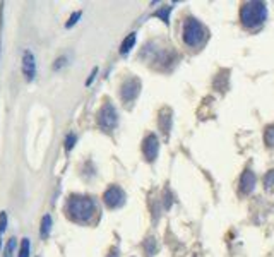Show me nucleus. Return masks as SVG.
<instances>
[{
  "instance_id": "1",
  "label": "nucleus",
  "mask_w": 274,
  "mask_h": 257,
  "mask_svg": "<svg viewBox=\"0 0 274 257\" xmlns=\"http://www.w3.org/2000/svg\"><path fill=\"white\" fill-rule=\"evenodd\" d=\"M94 211H96V204L91 197H70L69 204H67V213L75 222H89L93 218Z\"/></svg>"
},
{
  "instance_id": "2",
  "label": "nucleus",
  "mask_w": 274,
  "mask_h": 257,
  "mask_svg": "<svg viewBox=\"0 0 274 257\" xmlns=\"http://www.w3.org/2000/svg\"><path fill=\"white\" fill-rule=\"evenodd\" d=\"M267 17V9L266 4L262 2H247L240 11V19L244 22V26L254 29L259 28Z\"/></svg>"
},
{
  "instance_id": "3",
  "label": "nucleus",
  "mask_w": 274,
  "mask_h": 257,
  "mask_svg": "<svg viewBox=\"0 0 274 257\" xmlns=\"http://www.w3.org/2000/svg\"><path fill=\"white\" fill-rule=\"evenodd\" d=\"M206 40H208V29L204 28V24H201L197 19L188 17L183 22V42H185V45L197 48L201 45H204Z\"/></svg>"
},
{
  "instance_id": "4",
  "label": "nucleus",
  "mask_w": 274,
  "mask_h": 257,
  "mask_svg": "<svg viewBox=\"0 0 274 257\" xmlns=\"http://www.w3.org/2000/svg\"><path fill=\"white\" fill-rule=\"evenodd\" d=\"M116 122H119V115H116L115 106L110 105V103L103 105L100 114H98V125L103 130H111L116 125Z\"/></svg>"
},
{
  "instance_id": "5",
  "label": "nucleus",
  "mask_w": 274,
  "mask_h": 257,
  "mask_svg": "<svg viewBox=\"0 0 274 257\" xmlns=\"http://www.w3.org/2000/svg\"><path fill=\"white\" fill-rule=\"evenodd\" d=\"M103 199H105V204L111 207V209H115V207H120L124 206L125 202V192L122 191L120 187H110L108 191L105 192V196H103Z\"/></svg>"
},
{
  "instance_id": "6",
  "label": "nucleus",
  "mask_w": 274,
  "mask_h": 257,
  "mask_svg": "<svg viewBox=\"0 0 274 257\" xmlns=\"http://www.w3.org/2000/svg\"><path fill=\"white\" fill-rule=\"evenodd\" d=\"M22 74H24L26 81H33L36 76V62H34V55L31 50L22 52Z\"/></svg>"
},
{
  "instance_id": "7",
  "label": "nucleus",
  "mask_w": 274,
  "mask_h": 257,
  "mask_svg": "<svg viewBox=\"0 0 274 257\" xmlns=\"http://www.w3.org/2000/svg\"><path fill=\"white\" fill-rule=\"evenodd\" d=\"M139 91H141V83H139V79H129L127 83H124L122 86V100L124 101L136 100Z\"/></svg>"
},
{
  "instance_id": "8",
  "label": "nucleus",
  "mask_w": 274,
  "mask_h": 257,
  "mask_svg": "<svg viewBox=\"0 0 274 257\" xmlns=\"http://www.w3.org/2000/svg\"><path fill=\"white\" fill-rule=\"evenodd\" d=\"M158 150H160V144H158V137L156 136H147L144 144H142V151H144V156L147 158L149 161L154 160L158 156Z\"/></svg>"
},
{
  "instance_id": "9",
  "label": "nucleus",
  "mask_w": 274,
  "mask_h": 257,
  "mask_svg": "<svg viewBox=\"0 0 274 257\" xmlns=\"http://www.w3.org/2000/svg\"><path fill=\"white\" fill-rule=\"evenodd\" d=\"M254 186H255V175L252 173V171H245L244 175H242L240 178V189L242 192L249 194L254 191Z\"/></svg>"
},
{
  "instance_id": "10",
  "label": "nucleus",
  "mask_w": 274,
  "mask_h": 257,
  "mask_svg": "<svg viewBox=\"0 0 274 257\" xmlns=\"http://www.w3.org/2000/svg\"><path fill=\"white\" fill-rule=\"evenodd\" d=\"M50 230H52V216L50 214H45L42 219V227H40V235L43 238H47L50 235Z\"/></svg>"
},
{
  "instance_id": "11",
  "label": "nucleus",
  "mask_w": 274,
  "mask_h": 257,
  "mask_svg": "<svg viewBox=\"0 0 274 257\" xmlns=\"http://www.w3.org/2000/svg\"><path fill=\"white\" fill-rule=\"evenodd\" d=\"M136 45V33H130L127 38L124 40L122 47H120V53L122 55H125V53H129L130 50H132V47Z\"/></svg>"
},
{
  "instance_id": "12",
  "label": "nucleus",
  "mask_w": 274,
  "mask_h": 257,
  "mask_svg": "<svg viewBox=\"0 0 274 257\" xmlns=\"http://www.w3.org/2000/svg\"><path fill=\"white\" fill-rule=\"evenodd\" d=\"M29 249H31V242L29 238H22V243H21V250H19V255L17 257H29Z\"/></svg>"
},
{
  "instance_id": "13",
  "label": "nucleus",
  "mask_w": 274,
  "mask_h": 257,
  "mask_svg": "<svg viewBox=\"0 0 274 257\" xmlns=\"http://www.w3.org/2000/svg\"><path fill=\"white\" fill-rule=\"evenodd\" d=\"M14 249H16V238H9L7 245H6V250H4V257H12L14 255Z\"/></svg>"
},
{
  "instance_id": "14",
  "label": "nucleus",
  "mask_w": 274,
  "mask_h": 257,
  "mask_svg": "<svg viewBox=\"0 0 274 257\" xmlns=\"http://www.w3.org/2000/svg\"><path fill=\"white\" fill-rule=\"evenodd\" d=\"M6 228H7V213L2 211V213H0V245H2V237H4Z\"/></svg>"
},
{
  "instance_id": "15",
  "label": "nucleus",
  "mask_w": 274,
  "mask_h": 257,
  "mask_svg": "<svg viewBox=\"0 0 274 257\" xmlns=\"http://www.w3.org/2000/svg\"><path fill=\"white\" fill-rule=\"evenodd\" d=\"M264 141H266L269 148L274 146V127H267L266 134H264Z\"/></svg>"
},
{
  "instance_id": "16",
  "label": "nucleus",
  "mask_w": 274,
  "mask_h": 257,
  "mask_svg": "<svg viewBox=\"0 0 274 257\" xmlns=\"http://www.w3.org/2000/svg\"><path fill=\"white\" fill-rule=\"evenodd\" d=\"M75 141H77V137H75V134H69V136H67V139H65V150H67V151L72 150L74 144H75Z\"/></svg>"
},
{
  "instance_id": "17",
  "label": "nucleus",
  "mask_w": 274,
  "mask_h": 257,
  "mask_svg": "<svg viewBox=\"0 0 274 257\" xmlns=\"http://www.w3.org/2000/svg\"><path fill=\"white\" fill-rule=\"evenodd\" d=\"M264 182H266V187H267V189H274V170H271V171H269V173L266 175Z\"/></svg>"
},
{
  "instance_id": "18",
  "label": "nucleus",
  "mask_w": 274,
  "mask_h": 257,
  "mask_svg": "<svg viewBox=\"0 0 274 257\" xmlns=\"http://www.w3.org/2000/svg\"><path fill=\"white\" fill-rule=\"evenodd\" d=\"M81 16H83V12H81V11H79V12H74V14H72V17H70V19L67 21V24H65L67 28H72V26L75 24V22H77V19H79Z\"/></svg>"
},
{
  "instance_id": "19",
  "label": "nucleus",
  "mask_w": 274,
  "mask_h": 257,
  "mask_svg": "<svg viewBox=\"0 0 274 257\" xmlns=\"http://www.w3.org/2000/svg\"><path fill=\"white\" fill-rule=\"evenodd\" d=\"M65 60H67L65 57H58L57 60H55V64H53V70H58V69H60V67H64V65L67 64Z\"/></svg>"
},
{
  "instance_id": "20",
  "label": "nucleus",
  "mask_w": 274,
  "mask_h": 257,
  "mask_svg": "<svg viewBox=\"0 0 274 257\" xmlns=\"http://www.w3.org/2000/svg\"><path fill=\"white\" fill-rule=\"evenodd\" d=\"M96 72H98L96 69H93V72H91V76H89V79H88V83H86L88 86H89V84H91V83H93V79H94V76H96Z\"/></svg>"
},
{
  "instance_id": "21",
  "label": "nucleus",
  "mask_w": 274,
  "mask_h": 257,
  "mask_svg": "<svg viewBox=\"0 0 274 257\" xmlns=\"http://www.w3.org/2000/svg\"><path fill=\"white\" fill-rule=\"evenodd\" d=\"M108 257H119V254H116V250H111Z\"/></svg>"
}]
</instances>
